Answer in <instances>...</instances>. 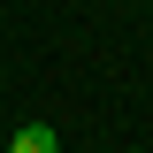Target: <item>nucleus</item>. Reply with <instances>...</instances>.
Segmentation results:
<instances>
[{
    "label": "nucleus",
    "mask_w": 153,
    "mask_h": 153,
    "mask_svg": "<svg viewBox=\"0 0 153 153\" xmlns=\"http://www.w3.org/2000/svg\"><path fill=\"white\" fill-rule=\"evenodd\" d=\"M8 153H61V138H54V123H23Z\"/></svg>",
    "instance_id": "nucleus-1"
}]
</instances>
